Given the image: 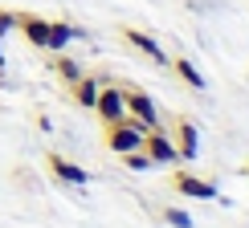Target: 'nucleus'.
Segmentation results:
<instances>
[{
  "instance_id": "obj_9",
  "label": "nucleus",
  "mask_w": 249,
  "mask_h": 228,
  "mask_svg": "<svg viewBox=\"0 0 249 228\" xmlns=\"http://www.w3.org/2000/svg\"><path fill=\"white\" fill-rule=\"evenodd\" d=\"M176 192L192 195V200H216V183H204L200 175H188V171L176 175Z\"/></svg>"
},
{
  "instance_id": "obj_5",
  "label": "nucleus",
  "mask_w": 249,
  "mask_h": 228,
  "mask_svg": "<svg viewBox=\"0 0 249 228\" xmlns=\"http://www.w3.org/2000/svg\"><path fill=\"white\" fill-rule=\"evenodd\" d=\"M17 29L29 37V45H37V49L49 45V20H45V16H37V13H17Z\"/></svg>"
},
{
  "instance_id": "obj_15",
  "label": "nucleus",
  "mask_w": 249,
  "mask_h": 228,
  "mask_svg": "<svg viewBox=\"0 0 249 228\" xmlns=\"http://www.w3.org/2000/svg\"><path fill=\"white\" fill-rule=\"evenodd\" d=\"M163 216H168L172 228H192V216L184 212V208H163Z\"/></svg>"
},
{
  "instance_id": "obj_6",
  "label": "nucleus",
  "mask_w": 249,
  "mask_h": 228,
  "mask_svg": "<svg viewBox=\"0 0 249 228\" xmlns=\"http://www.w3.org/2000/svg\"><path fill=\"white\" fill-rule=\"evenodd\" d=\"M70 41H86V29L70 25V20H49V45H45L49 53H61Z\"/></svg>"
},
{
  "instance_id": "obj_13",
  "label": "nucleus",
  "mask_w": 249,
  "mask_h": 228,
  "mask_svg": "<svg viewBox=\"0 0 249 228\" xmlns=\"http://www.w3.org/2000/svg\"><path fill=\"white\" fill-rule=\"evenodd\" d=\"M53 69H57V74H61V78H66V81H70V86H74V81L82 78V65H78V61H74V57H66V53H61V57L53 61Z\"/></svg>"
},
{
  "instance_id": "obj_12",
  "label": "nucleus",
  "mask_w": 249,
  "mask_h": 228,
  "mask_svg": "<svg viewBox=\"0 0 249 228\" xmlns=\"http://www.w3.org/2000/svg\"><path fill=\"white\" fill-rule=\"evenodd\" d=\"M172 65H176V74H180V81H188V86L196 90V94H204V90H209V81H204V74H200V69L192 65L188 57H176Z\"/></svg>"
},
{
  "instance_id": "obj_11",
  "label": "nucleus",
  "mask_w": 249,
  "mask_h": 228,
  "mask_svg": "<svg viewBox=\"0 0 249 228\" xmlns=\"http://www.w3.org/2000/svg\"><path fill=\"white\" fill-rule=\"evenodd\" d=\"M70 90H74V102H78V106L94 110V102H98V90H102V81H98V78H86V74H82V78H78V81H74Z\"/></svg>"
},
{
  "instance_id": "obj_1",
  "label": "nucleus",
  "mask_w": 249,
  "mask_h": 228,
  "mask_svg": "<svg viewBox=\"0 0 249 228\" xmlns=\"http://www.w3.org/2000/svg\"><path fill=\"white\" fill-rule=\"evenodd\" d=\"M143 139H147V130H143L139 122H131V118L115 122V127H107V147H110V151H119V155H127V151H143Z\"/></svg>"
},
{
  "instance_id": "obj_10",
  "label": "nucleus",
  "mask_w": 249,
  "mask_h": 228,
  "mask_svg": "<svg viewBox=\"0 0 249 228\" xmlns=\"http://www.w3.org/2000/svg\"><path fill=\"white\" fill-rule=\"evenodd\" d=\"M176 151H180L184 159H196V155H200V134H196V127L188 118L176 122Z\"/></svg>"
},
{
  "instance_id": "obj_14",
  "label": "nucleus",
  "mask_w": 249,
  "mask_h": 228,
  "mask_svg": "<svg viewBox=\"0 0 249 228\" xmlns=\"http://www.w3.org/2000/svg\"><path fill=\"white\" fill-rule=\"evenodd\" d=\"M123 163H127L131 171H151V167H155L147 151H127V155H123Z\"/></svg>"
},
{
  "instance_id": "obj_16",
  "label": "nucleus",
  "mask_w": 249,
  "mask_h": 228,
  "mask_svg": "<svg viewBox=\"0 0 249 228\" xmlns=\"http://www.w3.org/2000/svg\"><path fill=\"white\" fill-rule=\"evenodd\" d=\"M13 29H17V13H13V8H0V41L13 33Z\"/></svg>"
},
{
  "instance_id": "obj_2",
  "label": "nucleus",
  "mask_w": 249,
  "mask_h": 228,
  "mask_svg": "<svg viewBox=\"0 0 249 228\" xmlns=\"http://www.w3.org/2000/svg\"><path fill=\"white\" fill-rule=\"evenodd\" d=\"M94 110H98V118L107 122V127L123 122V118H127V90H119V86H102Z\"/></svg>"
},
{
  "instance_id": "obj_7",
  "label": "nucleus",
  "mask_w": 249,
  "mask_h": 228,
  "mask_svg": "<svg viewBox=\"0 0 249 228\" xmlns=\"http://www.w3.org/2000/svg\"><path fill=\"white\" fill-rule=\"evenodd\" d=\"M143 151L151 155V163H176V159H180L176 143L168 139V134H160V130H147V139H143Z\"/></svg>"
},
{
  "instance_id": "obj_8",
  "label": "nucleus",
  "mask_w": 249,
  "mask_h": 228,
  "mask_svg": "<svg viewBox=\"0 0 249 228\" xmlns=\"http://www.w3.org/2000/svg\"><path fill=\"white\" fill-rule=\"evenodd\" d=\"M123 37H127V45H135V49H139L143 57H151L155 65H168V53L160 49V41H155L151 33H143V29H127Z\"/></svg>"
},
{
  "instance_id": "obj_4",
  "label": "nucleus",
  "mask_w": 249,
  "mask_h": 228,
  "mask_svg": "<svg viewBox=\"0 0 249 228\" xmlns=\"http://www.w3.org/2000/svg\"><path fill=\"white\" fill-rule=\"evenodd\" d=\"M127 114H135V122H139L143 130H155V102L143 94V90H127Z\"/></svg>"
},
{
  "instance_id": "obj_18",
  "label": "nucleus",
  "mask_w": 249,
  "mask_h": 228,
  "mask_svg": "<svg viewBox=\"0 0 249 228\" xmlns=\"http://www.w3.org/2000/svg\"><path fill=\"white\" fill-rule=\"evenodd\" d=\"M245 175H249V167H245Z\"/></svg>"
},
{
  "instance_id": "obj_3",
  "label": "nucleus",
  "mask_w": 249,
  "mask_h": 228,
  "mask_svg": "<svg viewBox=\"0 0 249 228\" xmlns=\"http://www.w3.org/2000/svg\"><path fill=\"white\" fill-rule=\"evenodd\" d=\"M45 163H49V171H53V175H57L61 183H70V188H86V183H90V171H82L78 163L61 159L57 151H49V159H45Z\"/></svg>"
},
{
  "instance_id": "obj_17",
  "label": "nucleus",
  "mask_w": 249,
  "mask_h": 228,
  "mask_svg": "<svg viewBox=\"0 0 249 228\" xmlns=\"http://www.w3.org/2000/svg\"><path fill=\"white\" fill-rule=\"evenodd\" d=\"M0 74H4V41H0Z\"/></svg>"
}]
</instances>
